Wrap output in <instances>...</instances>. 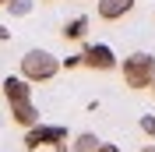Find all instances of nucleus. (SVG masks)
Returning <instances> with one entry per match:
<instances>
[{
  "label": "nucleus",
  "mask_w": 155,
  "mask_h": 152,
  "mask_svg": "<svg viewBox=\"0 0 155 152\" xmlns=\"http://www.w3.org/2000/svg\"><path fill=\"white\" fill-rule=\"evenodd\" d=\"M60 71V60L49 53V50H28L25 57H21V78L28 81V85H42L49 78H57Z\"/></svg>",
  "instance_id": "1"
},
{
  "label": "nucleus",
  "mask_w": 155,
  "mask_h": 152,
  "mask_svg": "<svg viewBox=\"0 0 155 152\" xmlns=\"http://www.w3.org/2000/svg\"><path fill=\"white\" fill-rule=\"evenodd\" d=\"M152 81H155V57L152 53L124 57V85L127 88H148Z\"/></svg>",
  "instance_id": "2"
},
{
  "label": "nucleus",
  "mask_w": 155,
  "mask_h": 152,
  "mask_svg": "<svg viewBox=\"0 0 155 152\" xmlns=\"http://www.w3.org/2000/svg\"><path fill=\"white\" fill-rule=\"evenodd\" d=\"M64 142H67V127H64V124H35L32 131H25V149L28 152L42 149V145L60 149Z\"/></svg>",
  "instance_id": "3"
},
{
  "label": "nucleus",
  "mask_w": 155,
  "mask_h": 152,
  "mask_svg": "<svg viewBox=\"0 0 155 152\" xmlns=\"http://www.w3.org/2000/svg\"><path fill=\"white\" fill-rule=\"evenodd\" d=\"M81 64L92 67V71H113L116 57H113V50H109L106 43H88V46L81 50Z\"/></svg>",
  "instance_id": "4"
},
{
  "label": "nucleus",
  "mask_w": 155,
  "mask_h": 152,
  "mask_svg": "<svg viewBox=\"0 0 155 152\" xmlns=\"http://www.w3.org/2000/svg\"><path fill=\"white\" fill-rule=\"evenodd\" d=\"M4 99H7V106H25L32 103V85L25 81V78H4Z\"/></svg>",
  "instance_id": "5"
},
{
  "label": "nucleus",
  "mask_w": 155,
  "mask_h": 152,
  "mask_svg": "<svg viewBox=\"0 0 155 152\" xmlns=\"http://www.w3.org/2000/svg\"><path fill=\"white\" fill-rule=\"evenodd\" d=\"M95 11H99V18H102V21H120L124 14L134 11V0H99Z\"/></svg>",
  "instance_id": "6"
},
{
  "label": "nucleus",
  "mask_w": 155,
  "mask_h": 152,
  "mask_svg": "<svg viewBox=\"0 0 155 152\" xmlns=\"http://www.w3.org/2000/svg\"><path fill=\"white\" fill-rule=\"evenodd\" d=\"M11 120H14V124H21L25 131H32L35 124H42V120H39V110H35V103H25V106H11Z\"/></svg>",
  "instance_id": "7"
},
{
  "label": "nucleus",
  "mask_w": 155,
  "mask_h": 152,
  "mask_svg": "<svg viewBox=\"0 0 155 152\" xmlns=\"http://www.w3.org/2000/svg\"><path fill=\"white\" fill-rule=\"evenodd\" d=\"M60 36L67 39V43H78V39H85L88 36V18L85 14H78V18H71L64 29H60Z\"/></svg>",
  "instance_id": "8"
},
{
  "label": "nucleus",
  "mask_w": 155,
  "mask_h": 152,
  "mask_svg": "<svg viewBox=\"0 0 155 152\" xmlns=\"http://www.w3.org/2000/svg\"><path fill=\"white\" fill-rule=\"evenodd\" d=\"M71 152H99V138L92 131H81L74 142H71Z\"/></svg>",
  "instance_id": "9"
},
{
  "label": "nucleus",
  "mask_w": 155,
  "mask_h": 152,
  "mask_svg": "<svg viewBox=\"0 0 155 152\" xmlns=\"http://www.w3.org/2000/svg\"><path fill=\"white\" fill-rule=\"evenodd\" d=\"M7 11H11V18H25V14L32 11V0H11Z\"/></svg>",
  "instance_id": "10"
},
{
  "label": "nucleus",
  "mask_w": 155,
  "mask_h": 152,
  "mask_svg": "<svg viewBox=\"0 0 155 152\" xmlns=\"http://www.w3.org/2000/svg\"><path fill=\"white\" fill-rule=\"evenodd\" d=\"M141 131L155 138V117H152V113H145V117H141Z\"/></svg>",
  "instance_id": "11"
},
{
  "label": "nucleus",
  "mask_w": 155,
  "mask_h": 152,
  "mask_svg": "<svg viewBox=\"0 0 155 152\" xmlns=\"http://www.w3.org/2000/svg\"><path fill=\"white\" fill-rule=\"evenodd\" d=\"M99 152H120V149H116L113 142H99Z\"/></svg>",
  "instance_id": "12"
},
{
  "label": "nucleus",
  "mask_w": 155,
  "mask_h": 152,
  "mask_svg": "<svg viewBox=\"0 0 155 152\" xmlns=\"http://www.w3.org/2000/svg\"><path fill=\"white\" fill-rule=\"evenodd\" d=\"M7 39H11V29H7V25H0V43H7Z\"/></svg>",
  "instance_id": "13"
},
{
  "label": "nucleus",
  "mask_w": 155,
  "mask_h": 152,
  "mask_svg": "<svg viewBox=\"0 0 155 152\" xmlns=\"http://www.w3.org/2000/svg\"><path fill=\"white\" fill-rule=\"evenodd\" d=\"M141 152H155V145H145V149H141Z\"/></svg>",
  "instance_id": "14"
},
{
  "label": "nucleus",
  "mask_w": 155,
  "mask_h": 152,
  "mask_svg": "<svg viewBox=\"0 0 155 152\" xmlns=\"http://www.w3.org/2000/svg\"><path fill=\"white\" fill-rule=\"evenodd\" d=\"M7 4H11V0H0V7H7Z\"/></svg>",
  "instance_id": "15"
},
{
  "label": "nucleus",
  "mask_w": 155,
  "mask_h": 152,
  "mask_svg": "<svg viewBox=\"0 0 155 152\" xmlns=\"http://www.w3.org/2000/svg\"><path fill=\"white\" fill-rule=\"evenodd\" d=\"M152 88H155V81H152Z\"/></svg>",
  "instance_id": "16"
}]
</instances>
